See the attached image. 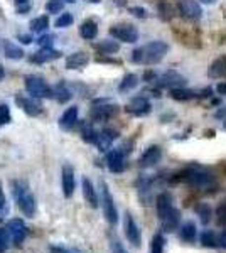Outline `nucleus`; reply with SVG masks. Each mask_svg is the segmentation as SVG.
Masks as SVG:
<instances>
[{"mask_svg":"<svg viewBox=\"0 0 226 253\" xmlns=\"http://www.w3.org/2000/svg\"><path fill=\"white\" fill-rule=\"evenodd\" d=\"M63 2H68V3H73V2H76V0H63Z\"/></svg>","mask_w":226,"mask_h":253,"instance_id":"obj_57","label":"nucleus"},{"mask_svg":"<svg viewBox=\"0 0 226 253\" xmlns=\"http://www.w3.org/2000/svg\"><path fill=\"white\" fill-rule=\"evenodd\" d=\"M127 112L132 113V115H137V117H142V115H147L150 112V103L145 96H137L127 105Z\"/></svg>","mask_w":226,"mask_h":253,"instance_id":"obj_17","label":"nucleus"},{"mask_svg":"<svg viewBox=\"0 0 226 253\" xmlns=\"http://www.w3.org/2000/svg\"><path fill=\"white\" fill-rule=\"evenodd\" d=\"M179 236L182 242L186 243H194L196 236H198V228H196L194 221H186L181 224L179 228Z\"/></svg>","mask_w":226,"mask_h":253,"instance_id":"obj_22","label":"nucleus"},{"mask_svg":"<svg viewBox=\"0 0 226 253\" xmlns=\"http://www.w3.org/2000/svg\"><path fill=\"white\" fill-rule=\"evenodd\" d=\"M178 10L189 20H198L201 19V14H203L201 5L198 2H194V0H179Z\"/></svg>","mask_w":226,"mask_h":253,"instance_id":"obj_11","label":"nucleus"},{"mask_svg":"<svg viewBox=\"0 0 226 253\" xmlns=\"http://www.w3.org/2000/svg\"><path fill=\"white\" fill-rule=\"evenodd\" d=\"M12 196H14L19 210L22 211L27 218H32V216L36 214L38 205H36V198L32 196L31 189H29V186H27V182L12 181Z\"/></svg>","mask_w":226,"mask_h":253,"instance_id":"obj_3","label":"nucleus"},{"mask_svg":"<svg viewBox=\"0 0 226 253\" xmlns=\"http://www.w3.org/2000/svg\"><path fill=\"white\" fill-rule=\"evenodd\" d=\"M96 34H98V26H96V22H94V20H85V22L81 24L80 36L83 39L91 41V39L96 38Z\"/></svg>","mask_w":226,"mask_h":253,"instance_id":"obj_24","label":"nucleus"},{"mask_svg":"<svg viewBox=\"0 0 226 253\" xmlns=\"http://www.w3.org/2000/svg\"><path fill=\"white\" fill-rule=\"evenodd\" d=\"M201 2H203V3H208V5H211V3H215L216 0H201Z\"/></svg>","mask_w":226,"mask_h":253,"instance_id":"obj_53","label":"nucleus"},{"mask_svg":"<svg viewBox=\"0 0 226 253\" xmlns=\"http://www.w3.org/2000/svg\"><path fill=\"white\" fill-rule=\"evenodd\" d=\"M15 2H17V5H19V3H27L29 0H15Z\"/></svg>","mask_w":226,"mask_h":253,"instance_id":"obj_54","label":"nucleus"},{"mask_svg":"<svg viewBox=\"0 0 226 253\" xmlns=\"http://www.w3.org/2000/svg\"><path fill=\"white\" fill-rule=\"evenodd\" d=\"M209 75L213 78H223V76H226V56H221V58L213 61L211 68H209Z\"/></svg>","mask_w":226,"mask_h":253,"instance_id":"obj_25","label":"nucleus"},{"mask_svg":"<svg viewBox=\"0 0 226 253\" xmlns=\"http://www.w3.org/2000/svg\"><path fill=\"white\" fill-rule=\"evenodd\" d=\"M64 9V2L63 0H49L46 3V10L49 14H59Z\"/></svg>","mask_w":226,"mask_h":253,"instance_id":"obj_37","label":"nucleus"},{"mask_svg":"<svg viewBox=\"0 0 226 253\" xmlns=\"http://www.w3.org/2000/svg\"><path fill=\"white\" fill-rule=\"evenodd\" d=\"M78 122V107H69L59 118V126L63 130H71Z\"/></svg>","mask_w":226,"mask_h":253,"instance_id":"obj_21","label":"nucleus"},{"mask_svg":"<svg viewBox=\"0 0 226 253\" xmlns=\"http://www.w3.org/2000/svg\"><path fill=\"white\" fill-rule=\"evenodd\" d=\"M49 27V17L47 15H41V17H36L31 20V29L32 32H38V34H41V32H46Z\"/></svg>","mask_w":226,"mask_h":253,"instance_id":"obj_31","label":"nucleus"},{"mask_svg":"<svg viewBox=\"0 0 226 253\" xmlns=\"http://www.w3.org/2000/svg\"><path fill=\"white\" fill-rule=\"evenodd\" d=\"M57 58H61V52L56 51L52 47H41V51L34 52L31 56V61L36 64H43V63H49V61H54Z\"/></svg>","mask_w":226,"mask_h":253,"instance_id":"obj_19","label":"nucleus"},{"mask_svg":"<svg viewBox=\"0 0 226 253\" xmlns=\"http://www.w3.org/2000/svg\"><path fill=\"white\" fill-rule=\"evenodd\" d=\"M73 93L69 91V88L64 83H59L57 86L52 88V98H56L59 103H66V101L71 100Z\"/></svg>","mask_w":226,"mask_h":253,"instance_id":"obj_27","label":"nucleus"},{"mask_svg":"<svg viewBox=\"0 0 226 253\" xmlns=\"http://www.w3.org/2000/svg\"><path fill=\"white\" fill-rule=\"evenodd\" d=\"M61 182H63V194L64 198H71L73 194H75V170H73L71 166H63V179H61Z\"/></svg>","mask_w":226,"mask_h":253,"instance_id":"obj_16","label":"nucleus"},{"mask_svg":"<svg viewBox=\"0 0 226 253\" xmlns=\"http://www.w3.org/2000/svg\"><path fill=\"white\" fill-rule=\"evenodd\" d=\"M159 84L162 88H171V89L184 88L186 86V78L176 71H167L159 78Z\"/></svg>","mask_w":226,"mask_h":253,"instance_id":"obj_14","label":"nucleus"},{"mask_svg":"<svg viewBox=\"0 0 226 253\" xmlns=\"http://www.w3.org/2000/svg\"><path fill=\"white\" fill-rule=\"evenodd\" d=\"M152 78H155V75H154L152 71H147L145 75H143V80H145V81H149V80H152Z\"/></svg>","mask_w":226,"mask_h":253,"instance_id":"obj_51","label":"nucleus"},{"mask_svg":"<svg viewBox=\"0 0 226 253\" xmlns=\"http://www.w3.org/2000/svg\"><path fill=\"white\" fill-rule=\"evenodd\" d=\"M90 63V58L86 52H73L71 56H68L66 59V68L68 69H81Z\"/></svg>","mask_w":226,"mask_h":253,"instance_id":"obj_23","label":"nucleus"},{"mask_svg":"<svg viewBox=\"0 0 226 253\" xmlns=\"http://www.w3.org/2000/svg\"><path fill=\"white\" fill-rule=\"evenodd\" d=\"M83 196H85V201L88 203L90 208L96 210V208L100 206V199H98L96 189H94V186L91 184V181H90L88 177L83 179Z\"/></svg>","mask_w":226,"mask_h":253,"instance_id":"obj_20","label":"nucleus"},{"mask_svg":"<svg viewBox=\"0 0 226 253\" xmlns=\"http://www.w3.org/2000/svg\"><path fill=\"white\" fill-rule=\"evenodd\" d=\"M196 211H198V216H199L201 223L208 224L209 219H211V208H209L208 205H199L198 208H196Z\"/></svg>","mask_w":226,"mask_h":253,"instance_id":"obj_36","label":"nucleus"},{"mask_svg":"<svg viewBox=\"0 0 226 253\" xmlns=\"http://www.w3.org/2000/svg\"><path fill=\"white\" fill-rule=\"evenodd\" d=\"M123 231H125V236L129 240V243H132V247L138 248L142 245V233H140V228L138 224L135 223L134 216L130 213L125 214L123 218Z\"/></svg>","mask_w":226,"mask_h":253,"instance_id":"obj_8","label":"nucleus"},{"mask_svg":"<svg viewBox=\"0 0 226 253\" xmlns=\"http://www.w3.org/2000/svg\"><path fill=\"white\" fill-rule=\"evenodd\" d=\"M218 247H221L226 250V230H223L220 235H218Z\"/></svg>","mask_w":226,"mask_h":253,"instance_id":"obj_46","label":"nucleus"},{"mask_svg":"<svg viewBox=\"0 0 226 253\" xmlns=\"http://www.w3.org/2000/svg\"><path fill=\"white\" fill-rule=\"evenodd\" d=\"M9 235H7V230H2L0 228V253H5L7 248H9Z\"/></svg>","mask_w":226,"mask_h":253,"instance_id":"obj_41","label":"nucleus"},{"mask_svg":"<svg viewBox=\"0 0 226 253\" xmlns=\"http://www.w3.org/2000/svg\"><path fill=\"white\" fill-rule=\"evenodd\" d=\"M137 84H138V76L137 75H127L125 78H123L122 83H120V86H118V89H120L122 93H125V91L134 89Z\"/></svg>","mask_w":226,"mask_h":253,"instance_id":"obj_34","label":"nucleus"},{"mask_svg":"<svg viewBox=\"0 0 226 253\" xmlns=\"http://www.w3.org/2000/svg\"><path fill=\"white\" fill-rule=\"evenodd\" d=\"M171 96L178 101H187V100H192L196 98V95L192 89H186V88H176V89H171Z\"/></svg>","mask_w":226,"mask_h":253,"instance_id":"obj_30","label":"nucleus"},{"mask_svg":"<svg viewBox=\"0 0 226 253\" xmlns=\"http://www.w3.org/2000/svg\"><path fill=\"white\" fill-rule=\"evenodd\" d=\"M110 252L112 253H129L125 248H123L122 242L115 235H110Z\"/></svg>","mask_w":226,"mask_h":253,"instance_id":"obj_38","label":"nucleus"},{"mask_svg":"<svg viewBox=\"0 0 226 253\" xmlns=\"http://www.w3.org/2000/svg\"><path fill=\"white\" fill-rule=\"evenodd\" d=\"M164 245H166L164 236L160 233L154 235V238L150 242V253H164Z\"/></svg>","mask_w":226,"mask_h":253,"instance_id":"obj_35","label":"nucleus"},{"mask_svg":"<svg viewBox=\"0 0 226 253\" xmlns=\"http://www.w3.org/2000/svg\"><path fill=\"white\" fill-rule=\"evenodd\" d=\"M52 41H54V36H41L38 44L41 47H51Z\"/></svg>","mask_w":226,"mask_h":253,"instance_id":"obj_43","label":"nucleus"},{"mask_svg":"<svg viewBox=\"0 0 226 253\" xmlns=\"http://www.w3.org/2000/svg\"><path fill=\"white\" fill-rule=\"evenodd\" d=\"M167 51H169V46L164 41H154L140 49H135L132 52V61L137 64H149L150 66V64L160 63Z\"/></svg>","mask_w":226,"mask_h":253,"instance_id":"obj_2","label":"nucleus"},{"mask_svg":"<svg viewBox=\"0 0 226 253\" xmlns=\"http://www.w3.org/2000/svg\"><path fill=\"white\" fill-rule=\"evenodd\" d=\"M94 49H96L100 54H113V52H118V49H120V44L115 42V41H100V42L94 44Z\"/></svg>","mask_w":226,"mask_h":253,"instance_id":"obj_26","label":"nucleus"},{"mask_svg":"<svg viewBox=\"0 0 226 253\" xmlns=\"http://www.w3.org/2000/svg\"><path fill=\"white\" fill-rule=\"evenodd\" d=\"M88 2H91V3H98V2H101V0H88Z\"/></svg>","mask_w":226,"mask_h":253,"instance_id":"obj_56","label":"nucleus"},{"mask_svg":"<svg viewBox=\"0 0 226 253\" xmlns=\"http://www.w3.org/2000/svg\"><path fill=\"white\" fill-rule=\"evenodd\" d=\"M216 91L220 93V95H226V84L225 83H220L216 86Z\"/></svg>","mask_w":226,"mask_h":253,"instance_id":"obj_50","label":"nucleus"},{"mask_svg":"<svg viewBox=\"0 0 226 253\" xmlns=\"http://www.w3.org/2000/svg\"><path fill=\"white\" fill-rule=\"evenodd\" d=\"M12 122V117H10V108L7 105H0V126L7 125Z\"/></svg>","mask_w":226,"mask_h":253,"instance_id":"obj_39","label":"nucleus"},{"mask_svg":"<svg viewBox=\"0 0 226 253\" xmlns=\"http://www.w3.org/2000/svg\"><path fill=\"white\" fill-rule=\"evenodd\" d=\"M159 14L164 20H171L176 15V7L167 0H160L159 2Z\"/></svg>","mask_w":226,"mask_h":253,"instance_id":"obj_29","label":"nucleus"},{"mask_svg":"<svg viewBox=\"0 0 226 253\" xmlns=\"http://www.w3.org/2000/svg\"><path fill=\"white\" fill-rule=\"evenodd\" d=\"M201 245L208 248H216L218 247V235L211 230H204L201 233Z\"/></svg>","mask_w":226,"mask_h":253,"instance_id":"obj_32","label":"nucleus"},{"mask_svg":"<svg viewBox=\"0 0 226 253\" xmlns=\"http://www.w3.org/2000/svg\"><path fill=\"white\" fill-rule=\"evenodd\" d=\"M49 250H51V253H81L80 250H73V248H66V247H54V245Z\"/></svg>","mask_w":226,"mask_h":253,"instance_id":"obj_44","label":"nucleus"},{"mask_svg":"<svg viewBox=\"0 0 226 253\" xmlns=\"http://www.w3.org/2000/svg\"><path fill=\"white\" fill-rule=\"evenodd\" d=\"M155 210H157L159 221L162 224L164 231H174L179 228L181 211L172 203V196L169 193H160L155 198Z\"/></svg>","mask_w":226,"mask_h":253,"instance_id":"obj_1","label":"nucleus"},{"mask_svg":"<svg viewBox=\"0 0 226 253\" xmlns=\"http://www.w3.org/2000/svg\"><path fill=\"white\" fill-rule=\"evenodd\" d=\"M5 208V194H3V191H2V184H0V211Z\"/></svg>","mask_w":226,"mask_h":253,"instance_id":"obj_48","label":"nucleus"},{"mask_svg":"<svg viewBox=\"0 0 226 253\" xmlns=\"http://www.w3.org/2000/svg\"><path fill=\"white\" fill-rule=\"evenodd\" d=\"M223 128L226 130V120H225V124H223Z\"/></svg>","mask_w":226,"mask_h":253,"instance_id":"obj_58","label":"nucleus"},{"mask_svg":"<svg viewBox=\"0 0 226 253\" xmlns=\"http://www.w3.org/2000/svg\"><path fill=\"white\" fill-rule=\"evenodd\" d=\"M5 56L9 59H14V61H19L24 58V51L20 49L19 46H15L14 42H7L5 44Z\"/></svg>","mask_w":226,"mask_h":253,"instance_id":"obj_33","label":"nucleus"},{"mask_svg":"<svg viewBox=\"0 0 226 253\" xmlns=\"http://www.w3.org/2000/svg\"><path fill=\"white\" fill-rule=\"evenodd\" d=\"M218 216H220V223H226V203L218 208Z\"/></svg>","mask_w":226,"mask_h":253,"instance_id":"obj_45","label":"nucleus"},{"mask_svg":"<svg viewBox=\"0 0 226 253\" xmlns=\"http://www.w3.org/2000/svg\"><path fill=\"white\" fill-rule=\"evenodd\" d=\"M118 112H120L118 105H103V101H100V105L96 103L93 107L91 118L93 120H98V122H103V120H108V118L115 117Z\"/></svg>","mask_w":226,"mask_h":253,"instance_id":"obj_12","label":"nucleus"},{"mask_svg":"<svg viewBox=\"0 0 226 253\" xmlns=\"http://www.w3.org/2000/svg\"><path fill=\"white\" fill-rule=\"evenodd\" d=\"M73 15L71 14H63V15H59L56 20V27H59V29H64V27H69L73 24Z\"/></svg>","mask_w":226,"mask_h":253,"instance_id":"obj_40","label":"nucleus"},{"mask_svg":"<svg viewBox=\"0 0 226 253\" xmlns=\"http://www.w3.org/2000/svg\"><path fill=\"white\" fill-rule=\"evenodd\" d=\"M19 41L22 44H31L32 42V38H31V36H19Z\"/></svg>","mask_w":226,"mask_h":253,"instance_id":"obj_49","label":"nucleus"},{"mask_svg":"<svg viewBox=\"0 0 226 253\" xmlns=\"http://www.w3.org/2000/svg\"><path fill=\"white\" fill-rule=\"evenodd\" d=\"M17 10H19V14H24V12H29L31 10V3H19V7H17Z\"/></svg>","mask_w":226,"mask_h":253,"instance_id":"obj_47","label":"nucleus"},{"mask_svg":"<svg viewBox=\"0 0 226 253\" xmlns=\"http://www.w3.org/2000/svg\"><path fill=\"white\" fill-rule=\"evenodd\" d=\"M106 167L110 169V172L120 174L125 170V150L122 149H113L106 154Z\"/></svg>","mask_w":226,"mask_h":253,"instance_id":"obj_10","label":"nucleus"},{"mask_svg":"<svg viewBox=\"0 0 226 253\" xmlns=\"http://www.w3.org/2000/svg\"><path fill=\"white\" fill-rule=\"evenodd\" d=\"M160 159H162V150L159 145H150L145 152L142 154V157L138 159V166L147 169V167H154L155 164H159Z\"/></svg>","mask_w":226,"mask_h":253,"instance_id":"obj_13","label":"nucleus"},{"mask_svg":"<svg viewBox=\"0 0 226 253\" xmlns=\"http://www.w3.org/2000/svg\"><path fill=\"white\" fill-rule=\"evenodd\" d=\"M17 105L20 108L24 110V112L27 113V115L31 117H38L41 112H43V105H41L39 98H24V96H17Z\"/></svg>","mask_w":226,"mask_h":253,"instance_id":"obj_15","label":"nucleus"},{"mask_svg":"<svg viewBox=\"0 0 226 253\" xmlns=\"http://www.w3.org/2000/svg\"><path fill=\"white\" fill-rule=\"evenodd\" d=\"M96 137H98V132L93 128V125L85 122V124L81 125V138H83L85 142H88V144H94Z\"/></svg>","mask_w":226,"mask_h":253,"instance_id":"obj_28","label":"nucleus"},{"mask_svg":"<svg viewBox=\"0 0 226 253\" xmlns=\"http://www.w3.org/2000/svg\"><path fill=\"white\" fill-rule=\"evenodd\" d=\"M118 137V132L117 130H112V128H105V130H101L100 133H98V137H96V147L101 150V152H105V150H108L110 147H112L113 144V140Z\"/></svg>","mask_w":226,"mask_h":253,"instance_id":"obj_18","label":"nucleus"},{"mask_svg":"<svg viewBox=\"0 0 226 253\" xmlns=\"http://www.w3.org/2000/svg\"><path fill=\"white\" fill-rule=\"evenodd\" d=\"M7 235H9L10 242L14 245H22V242L26 240V235H27V228H26V223L19 218H14L10 219L9 224H7Z\"/></svg>","mask_w":226,"mask_h":253,"instance_id":"obj_9","label":"nucleus"},{"mask_svg":"<svg viewBox=\"0 0 226 253\" xmlns=\"http://www.w3.org/2000/svg\"><path fill=\"white\" fill-rule=\"evenodd\" d=\"M27 93H31L32 98H52V88L46 83V80L38 75H29L24 78Z\"/></svg>","mask_w":226,"mask_h":253,"instance_id":"obj_5","label":"nucleus"},{"mask_svg":"<svg viewBox=\"0 0 226 253\" xmlns=\"http://www.w3.org/2000/svg\"><path fill=\"white\" fill-rule=\"evenodd\" d=\"M110 34L115 39L123 41V42H129V44H134L138 41V31L132 24H118V26H113L110 29Z\"/></svg>","mask_w":226,"mask_h":253,"instance_id":"obj_7","label":"nucleus"},{"mask_svg":"<svg viewBox=\"0 0 226 253\" xmlns=\"http://www.w3.org/2000/svg\"><path fill=\"white\" fill-rule=\"evenodd\" d=\"M182 181L187 182L189 186L198 187V189H211V187L216 186L215 175L199 166H192L187 170H184Z\"/></svg>","mask_w":226,"mask_h":253,"instance_id":"obj_4","label":"nucleus"},{"mask_svg":"<svg viewBox=\"0 0 226 253\" xmlns=\"http://www.w3.org/2000/svg\"><path fill=\"white\" fill-rule=\"evenodd\" d=\"M3 76H5V69H3V66L0 64V81L3 80Z\"/></svg>","mask_w":226,"mask_h":253,"instance_id":"obj_52","label":"nucleus"},{"mask_svg":"<svg viewBox=\"0 0 226 253\" xmlns=\"http://www.w3.org/2000/svg\"><path fill=\"white\" fill-rule=\"evenodd\" d=\"M101 206H103V214L106 218V221L110 224H117L118 223V211H117V206H115V201H113V196L110 194V189L105 182H101Z\"/></svg>","mask_w":226,"mask_h":253,"instance_id":"obj_6","label":"nucleus"},{"mask_svg":"<svg viewBox=\"0 0 226 253\" xmlns=\"http://www.w3.org/2000/svg\"><path fill=\"white\" fill-rule=\"evenodd\" d=\"M130 14L135 15V17H138V19H145L147 17V10L143 9V7H130Z\"/></svg>","mask_w":226,"mask_h":253,"instance_id":"obj_42","label":"nucleus"},{"mask_svg":"<svg viewBox=\"0 0 226 253\" xmlns=\"http://www.w3.org/2000/svg\"><path fill=\"white\" fill-rule=\"evenodd\" d=\"M115 2H117L118 5H123V3H125V2H123V0H115Z\"/></svg>","mask_w":226,"mask_h":253,"instance_id":"obj_55","label":"nucleus"}]
</instances>
